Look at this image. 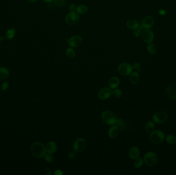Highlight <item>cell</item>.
Wrapping results in <instances>:
<instances>
[{
    "label": "cell",
    "mask_w": 176,
    "mask_h": 175,
    "mask_svg": "<svg viewBox=\"0 0 176 175\" xmlns=\"http://www.w3.org/2000/svg\"><path fill=\"white\" fill-rule=\"evenodd\" d=\"M31 151L34 156L38 158L43 157L46 153L45 146L40 142L33 143L31 146Z\"/></svg>",
    "instance_id": "6da1fadb"
},
{
    "label": "cell",
    "mask_w": 176,
    "mask_h": 175,
    "mask_svg": "<svg viewBox=\"0 0 176 175\" xmlns=\"http://www.w3.org/2000/svg\"><path fill=\"white\" fill-rule=\"evenodd\" d=\"M165 139V134L162 131L159 130H154L150 133L149 139L151 142L154 144H159L162 143Z\"/></svg>",
    "instance_id": "7a4b0ae2"
},
{
    "label": "cell",
    "mask_w": 176,
    "mask_h": 175,
    "mask_svg": "<svg viewBox=\"0 0 176 175\" xmlns=\"http://www.w3.org/2000/svg\"><path fill=\"white\" fill-rule=\"evenodd\" d=\"M101 119L106 124L112 125L115 124L117 117L114 112L110 111H105L101 114Z\"/></svg>",
    "instance_id": "3957f363"
},
{
    "label": "cell",
    "mask_w": 176,
    "mask_h": 175,
    "mask_svg": "<svg viewBox=\"0 0 176 175\" xmlns=\"http://www.w3.org/2000/svg\"><path fill=\"white\" fill-rule=\"evenodd\" d=\"M158 161L157 155L154 152L149 151L145 154L144 157V161L149 167H153L156 165Z\"/></svg>",
    "instance_id": "277c9868"
},
{
    "label": "cell",
    "mask_w": 176,
    "mask_h": 175,
    "mask_svg": "<svg viewBox=\"0 0 176 175\" xmlns=\"http://www.w3.org/2000/svg\"><path fill=\"white\" fill-rule=\"evenodd\" d=\"M80 17L77 12H70L65 16V21L68 25H74L78 23Z\"/></svg>",
    "instance_id": "5b68a950"
},
{
    "label": "cell",
    "mask_w": 176,
    "mask_h": 175,
    "mask_svg": "<svg viewBox=\"0 0 176 175\" xmlns=\"http://www.w3.org/2000/svg\"><path fill=\"white\" fill-rule=\"evenodd\" d=\"M132 70L131 65L128 63H122L118 65V73L124 76L130 75L132 72Z\"/></svg>",
    "instance_id": "8992f818"
},
{
    "label": "cell",
    "mask_w": 176,
    "mask_h": 175,
    "mask_svg": "<svg viewBox=\"0 0 176 175\" xmlns=\"http://www.w3.org/2000/svg\"><path fill=\"white\" fill-rule=\"evenodd\" d=\"M66 41L71 47L77 48L82 44V39L81 36L75 35L72 36L70 39H67Z\"/></svg>",
    "instance_id": "52a82bcc"
},
{
    "label": "cell",
    "mask_w": 176,
    "mask_h": 175,
    "mask_svg": "<svg viewBox=\"0 0 176 175\" xmlns=\"http://www.w3.org/2000/svg\"><path fill=\"white\" fill-rule=\"evenodd\" d=\"M168 115L165 112H159L154 115L153 120L157 124H161L167 120Z\"/></svg>",
    "instance_id": "ba28073f"
},
{
    "label": "cell",
    "mask_w": 176,
    "mask_h": 175,
    "mask_svg": "<svg viewBox=\"0 0 176 175\" xmlns=\"http://www.w3.org/2000/svg\"><path fill=\"white\" fill-rule=\"evenodd\" d=\"M142 39L144 42L146 43H152L154 39V32L149 29H146L142 32Z\"/></svg>",
    "instance_id": "9c48e42d"
},
{
    "label": "cell",
    "mask_w": 176,
    "mask_h": 175,
    "mask_svg": "<svg viewBox=\"0 0 176 175\" xmlns=\"http://www.w3.org/2000/svg\"><path fill=\"white\" fill-rule=\"evenodd\" d=\"M86 147V141L82 138H79L76 140L73 144L74 150L78 153L83 151Z\"/></svg>",
    "instance_id": "30bf717a"
},
{
    "label": "cell",
    "mask_w": 176,
    "mask_h": 175,
    "mask_svg": "<svg viewBox=\"0 0 176 175\" xmlns=\"http://www.w3.org/2000/svg\"><path fill=\"white\" fill-rule=\"evenodd\" d=\"M98 95L101 100H106L109 98L112 95V91L109 88L103 87L99 90Z\"/></svg>",
    "instance_id": "8fae6325"
},
{
    "label": "cell",
    "mask_w": 176,
    "mask_h": 175,
    "mask_svg": "<svg viewBox=\"0 0 176 175\" xmlns=\"http://www.w3.org/2000/svg\"><path fill=\"white\" fill-rule=\"evenodd\" d=\"M154 22V18L151 15L146 17L142 22V26L145 29H150L153 26Z\"/></svg>",
    "instance_id": "7c38bea8"
},
{
    "label": "cell",
    "mask_w": 176,
    "mask_h": 175,
    "mask_svg": "<svg viewBox=\"0 0 176 175\" xmlns=\"http://www.w3.org/2000/svg\"><path fill=\"white\" fill-rule=\"evenodd\" d=\"M167 94L171 99H176V84H170L167 88Z\"/></svg>",
    "instance_id": "4fadbf2b"
},
{
    "label": "cell",
    "mask_w": 176,
    "mask_h": 175,
    "mask_svg": "<svg viewBox=\"0 0 176 175\" xmlns=\"http://www.w3.org/2000/svg\"><path fill=\"white\" fill-rule=\"evenodd\" d=\"M119 128L116 125H112L108 131V136L111 139H115L118 136Z\"/></svg>",
    "instance_id": "5bb4252c"
},
{
    "label": "cell",
    "mask_w": 176,
    "mask_h": 175,
    "mask_svg": "<svg viewBox=\"0 0 176 175\" xmlns=\"http://www.w3.org/2000/svg\"><path fill=\"white\" fill-rule=\"evenodd\" d=\"M46 152L49 154H53L56 152L57 151V145L54 141L48 142L46 146H45Z\"/></svg>",
    "instance_id": "9a60e30c"
},
{
    "label": "cell",
    "mask_w": 176,
    "mask_h": 175,
    "mask_svg": "<svg viewBox=\"0 0 176 175\" xmlns=\"http://www.w3.org/2000/svg\"><path fill=\"white\" fill-rule=\"evenodd\" d=\"M140 154V151L137 146H133L130 148L129 152V155L132 159H136Z\"/></svg>",
    "instance_id": "2e32d148"
},
{
    "label": "cell",
    "mask_w": 176,
    "mask_h": 175,
    "mask_svg": "<svg viewBox=\"0 0 176 175\" xmlns=\"http://www.w3.org/2000/svg\"><path fill=\"white\" fill-rule=\"evenodd\" d=\"M120 83L119 79L116 76H114L111 78L109 81V86L110 89H117V87L120 85Z\"/></svg>",
    "instance_id": "e0dca14e"
},
{
    "label": "cell",
    "mask_w": 176,
    "mask_h": 175,
    "mask_svg": "<svg viewBox=\"0 0 176 175\" xmlns=\"http://www.w3.org/2000/svg\"><path fill=\"white\" fill-rule=\"evenodd\" d=\"M126 25L129 29L135 30L139 27V24L137 21L134 19H129L127 21Z\"/></svg>",
    "instance_id": "ac0fdd59"
},
{
    "label": "cell",
    "mask_w": 176,
    "mask_h": 175,
    "mask_svg": "<svg viewBox=\"0 0 176 175\" xmlns=\"http://www.w3.org/2000/svg\"><path fill=\"white\" fill-rule=\"evenodd\" d=\"M130 81L131 83L135 84L140 80V75L138 72H132L130 74Z\"/></svg>",
    "instance_id": "d6986e66"
},
{
    "label": "cell",
    "mask_w": 176,
    "mask_h": 175,
    "mask_svg": "<svg viewBox=\"0 0 176 175\" xmlns=\"http://www.w3.org/2000/svg\"><path fill=\"white\" fill-rule=\"evenodd\" d=\"M9 75L8 70L6 67H0V79L4 80L7 79Z\"/></svg>",
    "instance_id": "ffe728a7"
},
{
    "label": "cell",
    "mask_w": 176,
    "mask_h": 175,
    "mask_svg": "<svg viewBox=\"0 0 176 175\" xmlns=\"http://www.w3.org/2000/svg\"><path fill=\"white\" fill-rule=\"evenodd\" d=\"M76 11L79 15H84L88 12V7L86 5L81 4L76 7Z\"/></svg>",
    "instance_id": "44dd1931"
},
{
    "label": "cell",
    "mask_w": 176,
    "mask_h": 175,
    "mask_svg": "<svg viewBox=\"0 0 176 175\" xmlns=\"http://www.w3.org/2000/svg\"><path fill=\"white\" fill-rule=\"evenodd\" d=\"M65 54H66L67 57L70 59H74L75 57V51L74 50L73 48L71 47L68 48L66 50Z\"/></svg>",
    "instance_id": "7402d4cb"
},
{
    "label": "cell",
    "mask_w": 176,
    "mask_h": 175,
    "mask_svg": "<svg viewBox=\"0 0 176 175\" xmlns=\"http://www.w3.org/2000/svg\"><path fill=\"white\" fill-rule=\"evenodd\" d=\"M155 129V124L153 121H149L145 125V130L148 133H151Z\"/></svg>",
    "instance_id": "603a6c76"
},
{
    "label": "cell",
    "mask_w": 176,
    "mask_h": 175,
    "mask_svg": "<svg viewBox=\"0 0 176 175\" xmlns=\"http://www.w3.org/2000/svg\"><path fill=\"white\" fill-rule=\"evenodd\" d=\"M147 50L148 53L151 54H154L157 52V48L155 45L152 44V43H148L147 46Z\"/></svg>",
    "instance_id": "cb8c5ba5"
},
{
    "label": "cell",
    "mask_w": 176,
    "mask_h": 175,
    "mask_svg": "<svg viewBox=\"0 0 176 175\" xmlns=\"http://www.w3.org/2000/svg\"><path fill=\"white\" fill-rule=\"evenodd\" d=\"M166 141L170 144H176V136L173 134L168 135L166 137Z\"/></svg>",
    "instance_id": "d4e9b609"
},
{
    "label": "cell",
    "mask_w": 176,
    "mask_h": 175,
    "mask_svg": "<svg viewBox=\"0 0 176 175\" xmlns=\"http://www.w3.org/2000/svg\"><path fill=\"white\" fill-rule=\"evenodd\" d=\"M144 159L141 157H139L135 159V162L134 163V165L135 168H140L143 165Z\"/></svg>",
    "instance_id": "484cf974"
},
{
    "label": "cell",
    "mask_w": 176,
    "mask_h": 175,
    "mask_svg": "<svg viewBox=\"0 0 176 175\" xmlns=\"http://www.w3.org/2000/svg\"><path fill=\"white\" fill-rule=\"evenodd\" d=\"M15 30L13 28H10L7 31L6 34V37L7 39H12L15 35Z\"/></svg>",
    "instance_id": "4316f807"
},
{
    "label": "cell",
    "mask_w": 176,
    "mask_h": 175,
    "mask_svg": "<svg viewBox=\"0 0 176 175\" xmlns=\"http://www.w3.org/2000/svg\"><path fill=\"white\" fill-rule=\"evenodd\" d=\"M116 126L119 128V129H123L125 128V121L123 119H117L116 120Z\"/></svg>",
    "instance_id": "83f0119b"
},
{
    "label": "cell",
    "mask_w": 176,
    "mask_h": 175,
    "mask_svg": "<svg viewBox=\"0 0 176 175\" xmlns=\"http://www.w3.org/2000/svg\"><path fill=\"white\" fill-rule=\"evenodd\" d=\"M112 95L115 98H120L122 95V92L118 89H114L112 91Z\"/></svg>",
    "instance_id": "f1b7e54d"
},
{
    "label": "cell",
    "mask_w": 176,
    "mask_h": 175,
    "mask_svg": "<svg viewBox=\"0 0 176 175\" xmlns=\"http://www.w3.org/2000/svg\"><path fill=\"white\" fill-rule=\"evenodd\" d=\"M55 5L59 7L65 6L66 4V0H54Z\"/></svg>",
    "instance_id": "f546056e"
},
{
    "label": "cell",
    "mask_w": 176,
    "mask_h": 175,
    "mask_svg": "<svg viewBox=\"0 0 176 175\" xmlns=\"http://www.w3.org/2000/svg\"><path fill=\"white\" fill-rule=\"evenodd\" d=\"M45 161H46L47 162H48V163H50V162H53L54 160V157L51 155V154H49V153H48V154H45Z\"/></svg>",
    "instance_id": "4dcf8cb0"
},
{
    "label": "cell",
    "mask_w": 176,
    "mask_h": 175,
    "mask_svg": "<svg viewBox=\"0 0 176 175\" xmlns=\"http://www.w3.org/2000/svg\"><path fill=\"white\" fill-rule=\"evenodd\" d=\"M132 69L133 70H137L138 72H139L141 70L140 68V64L138 63V62H135L132 64L131 65Z\"/></svg>",
    "instance_id": "1f68e13d"
},
{
    "label": "cell",
    "mask_w": 176,
    "mask_h": 175,
    "mask_svg": "<svg viewBox=\"0 0 176 175\" xmlns=\"http://www.w3.org/2000/svg\"><path fill=\"white\" fill-rule=\"evenodd\" d=\"M142 34V32H141V30L139 28H137V29L134 30V32H133V34L134 36H135V37H138Z\"/></svg>",
    "instance_id": "d6a6232c"
},
{
    "label": "cell",
    "mask_w": 176,
    "mask_h": 175,
    "mask_svg": "<svg viewBox=\"0 0 176 175\" xmlns=\"http://www.w3.org/2000/svg\"><path fill=\"white\" fill-rule=\"evenodd\" d=\"M68 9H69V10H70L71 12H74V11H75L76 10V7L75 4L74 3L71 4L70 6H69V7H68Z\"/></svg>",
    "instance_id": "836d02e7"
},
{
    "label": "cell",
    "mask_w": 176,
    "mask_h": 175,
    "mask_svg": "<svg viewBox=\"0 0 176 175\" xmlns=\"http://www.w3.org/2000/svg\"><path fill=\"white\" fill-rule=\"evenodd\" d=\"M76 155V151L74 150L73 151H70V153L68 154V157H69L70 159H74V158H75Z\"/></svg>",
    "instance_id": "e575fe53"
},
{
    "label": "cell",
    "mask_w": 176,
    "mask_h": 175,
    "mask_svg": "<svg viewBox=\"0 0 176 175\" xmlns=\"http://www.w3.org/2000/svg\"><path fill=\"white\" fill-rule=\"evenodd\" d=\"M8 83L6 82H4L2 84L1 88H2V90H6L8 88Z\"/></svg>",
    "instance_id": "d590c367"
},
{
    "label": "cell",
    "mask_w": 176,
    "mask_h": 175,
    "mask_svg": "<svg viewBox=\"0 0 176 175\" xmlns=\"http://www.w3.org/2000/svg\"><path fill=\"white\" fill-rule=\"evenodd\" d=\"M54 174L55 175H61L63 174V172H62L61 170H55V172H54Z\"/></svg>",
    "instance_id": "8d00e7d4"
},
{
    "label": "cell",
    "mask_w": 176,
    "mask_h": 175,
    "mask_svg": "<svg viewBox=\"0 0 176 175\" xmlns=\"http://www.w3.org/2000/svg\"><path fill=\"white\" fill-rule=\"evenodd\" d=\"M159 14L161 15H165L166 14V12L163 9H161V10H159Z\"/></svg>",
    "instance_id": "74e56055"
},
{
    "label": "cell",
    "mask_w": 176,
    "mask_h": 175,
    "mask_svg": "<svg viewBox=\"0 0 176 175\" xmlns=\"http://www.w3.org/2000/svg\"><path fill=\"white\" fill-rule=\"evenodd\" d=\"M43 2H45V3H51V2H53L54 1V0H42Z\"/></svg>",
    "instance_id": "f35d334b"
},
{
    "label": "cell",
    "mask_w": 176,
    "mask_h": 175,
    "mask_svg": "<svg viewBox=\"0 0 176 175\" xmlns=\"http://www.w3.org/2000/svg\"><path fill=\"white\" fill-rule=\"evenodd\" d=\"M38 0H27V1L30 3H35L37 2Z\"/></svg>",
    "instance_id": "ab89813d"
}]
</instances>
